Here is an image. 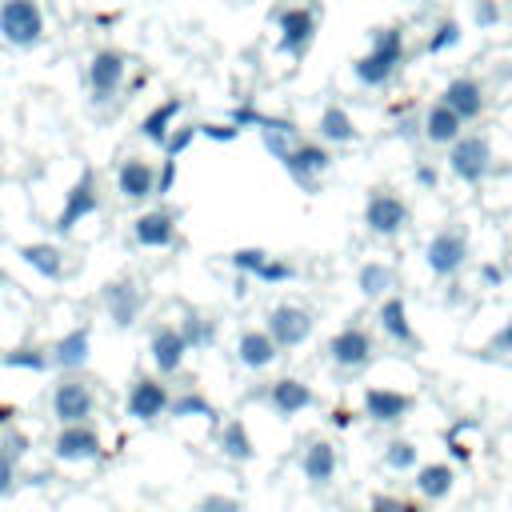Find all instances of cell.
I'll return each mask as SVG.
<instances>
[{
    "label": "cell",
    "mask_w": 512,
    "mask_h": 512,
    "mask_svg": "<svg viewBox=\"0 0 512 512\" xmlns=\"http://www.w3.org/2000/svg\"><path fill=\"white\" fill-rule=\"evenodd\" d=\"M400 68H404V32L392 28V24H384V28L372 32L368 52L352 64V76H356L364 88H384Z\"/></svg>",
    "instance_id": "obj_1"
},
{
    "label": "cell",
    "mask_w": 512,
    "mask_h": 512,
    "mask_svg": "<svg viewBox=\"0 0 512 512\" xmlns=\"http://www.w3.org/2000/svg\"><path fill=\"white\" fill-rule=\"evenodd\" d=\"M0 36L12 48H36L44 40V12L36 0H0Z\"/></svg>",
    "instance_id": "obj_2"
},
{
    "label": "cell",
    "mask_w": 512,
    "mask_h": 512,
    "mask_svg": "<svg viewBox=\"0 0 512 512\" xmlns=\"http://www.w3.org/2000/svg\"><path fill=\"white\" fill-rule=\"evenodd\" d=\"M448 172L464 184H480L492 176V144L480 132H464L456 144H448Z\"/></svg>",
    "instance_id": "obj_3"
},
{
    "label": "cell",
    "mask_w": 512,
    "mask_h": 512,
    "mask_svg": "<svg viewBox=\"0 0 512 512\" xmlns=\"http://www.w3.org/2000/svg\"><path fill=\"white\" fill-rule=\"evenodd\" d=\"M276 28H280V36H276V52L304 60L308 48H312V40H316V12H312L308 4L280 8V12H276Z\"/></svg>",
    "instance_id": "obj_4"
},
{
    "label": "cell",
    "mask_w": 512,
    "mask_h": 512,
    "mask_svg": "<svg viewBox=\"0 0 512 512\" xmlns=\"http://www.w3.org/2000/svg\"><path fill=\"white\" fill-rule=\"evenodd\" d=\"M424 264H428V272L440 276V280L460 276V268L468 264V232H464V228H440V232L428 240V248H424Z\"/></svg>",
    "instance_id": "obj_5"
},
{
    "label": "cell",
    "mask_w": 512,
    "mask_h": 512,
    "mask_svg": "<svg viewBox=\"0 0 512 512\" xmlns=\"http://www.w3.org/2000/svg\"><path fill=\"white\" fill-rule=\"evenodd\" d=\"M92 412H96V396H92V384L84 376L68 372L64 380H56V388H52V416L60 424H88Z\"/></svg>",
    "instance_id": "obj_6"
},
{
    "label": "cell",
    "mask_w": 512,
    "mask_h": 512,
    "mask_svg": "<svg viewBox=\"0 0 512 512\" xmlns=\"http://www.w3.org/2000/svg\"><path fill=\"white\" fill-rule=\"evenodd\" d=\"M404 224H408V204L388 188H372L364 200V228L372 236H400Z\"/></svg>",
    "instance_id": "obj_7"
},
{
    "label": "cell",
    "mask_w": 512,
    "mask_h": 512,
    "mask_svg": "<svg viewBox=\"0 0 512 512\" xmlns=\"http://www.w3.org/2000/svg\"><path fill=\"white\" fill-rule=\"evenodd\" d=\"M124 72H128L124 52H116V48H100V52L88 60V72H84L88 92H92V104H108V100L120 92Z\"/></svg>",
    "instance_id": "obj_8"
},
{
    "label": "cell",
    "mask_w": 512,
    "mask_h": 512,
    "mask_svg": "<svg viewBox=\"0 0 512 512\" xmlns=\"http://www.w3.org/2000/svg\"><path fill=\"white\" fill-rule=\"evenodd\" d=\"M332 164H336V156H332L324 144H316V140H300L296 152L288 156L284 172H288L304 192H320V176H324Z\"/></svg>",
    "instance_id": "obj_9"
},
{
    "label": "cell",
    "mask_w": 512,
    "mask_h": 512,
    "mask_svg": "<svg viewBox=\"0 0 512 512\" xmlns=\"http://www.w3.org/2000/svg\"><path fill=\"white\" fill-rule=\"evenodd\" d=\"M100 208V192H96V172L92 168H80V180L68 188V196H64V208H60V216H56V232H72L80 220H88L92 212Z\"/></svg>",
    "instance_id": "obj_10"
},
{
    "label": "cell",
    "mask_w": 512,
    "mask_h": 512,
    "mask_svg": "<svg viewBox=\"0 0 512 512\" xmlns=\"http://www.w3.org/2000/svg\"><path fill=\"white\" fill-rule=\"evenodd\" d=\"M372 356H376V340H372L364 328H356V324L340 328V332L328 340V360H332L336 368L356 372V368H368Z\"/></svg>",
    "instance_id": "obj_11"
},
{
    "label": "cell",
    "mask_w": 512,
    "mask_h": 512,
    "mask_svg": "<svg viewBox=\"0 0 512 512\" xmlns=\"http://www.w3.org/2000/svg\"><path fill=\"white\" fill-rule=\"evenodd\" d=\"M312 312L300 308V304H276L268 312V336L280 344V348H300L308 336H312Z\"/></svg>",
    "instance_id": "obj_12"
},
{
    "label": "cell",
    "mask_w": 512,
    "mask_h": 512,
    "mask_svg": "<svg viewBox=\"0 0 512 512\" xmlns=\"http://www.w3.org/2000/svg\"><path fill=\"white\" fill-rule=\"evenodd\" d=\"M104 452L100 436L92 432V424H60L56 440H52V456L64 464H88Z\"/></svg>",
    "instance_id": "obj_13"
},
{
    "label": "cell",
    "mask_w": 512,
    "mask_h": 512,
    "mask_svg": "<svg viewBox=\"0 0 512 512\" xmlns=\"http://www.w3.org/2000/svg\"><path fill=\"white\" fill-rule=\"evenodd\" d=\"M168 404H172V396H168V388H164L156 376H140V380L128 388V416L140 420V424L160 420V416L168 412Z\"/></svg>",
    "instance_id": "obj_14"
},
{
    "label": "cell",
    "mask_w": 512,
    "mask_h": 512,
    "mask_svg": "<svg viewBox=\"0 0 512 512\" xmlns=\"http://www.w3.org/2000/svg\"><path fill=\"white\" fill-rule=\"evenodd\" d=\"M412 412V396L408 392H396V388H364V416L372 424H400L404 416Z\"/></svg>",
    "instance_id": "obj_15"
},
{
    "label": "cell",
    "mask_w": 512,
    "mask_h": 512,
    "mask_svg": "<svg viewBox=\"0 0 512 512\" xmlns=\"http://www.w3.org/2000/svg\"><path fill=\"white\" fill-rule=\"evenodd\" d=\"M440 100L464 120V124H472V120H480L484 116V88H480V80H472V76H456V80H448L444 84V92H440Z\"/></svg>",
    "instance_id": "obj_16"
},
{
    "label": "cell",
    "mask_w": 512,
    "mask_h": 512,
    "mask_svg": "<svg viewBox=\"0 0 512 512\" xmlns=\"http://www.w3.org/2000/svg\"><path fill=\"white\" fill-rule=\"evenodd\" d=\"M104 308H108V316H112L116 328H132L140 320L144 292L132 280H112V284H104Z\"/></svg>",
    "instance_id": "obj_17"
},
{
    "label": "cell",
    "mask_w": 512,
    "mask_h": 512,
    "mask_svg": "<svg viewBox=\"0 0 512 512\" xmlns=\"http://www.w3.org/2000/svg\"><path fill=\"white\" fill-rule=\"evenodd\" d=\"M148 352H152V364H156L164 376H172V372L184 368V356H188L192 348H188V340L180 336L176 324H160V328L152 332V340H148Z\"/></svg>",
    "instance_id": "obj_18"
},
{
    "label": "cell",
    "mask_w": 512,
    "mask_h": 512,
    "mask_svg": "<svg viewBox=\"0 0 512 512\" xmlns=\"http://www.w3.org/2000/svg\"><path fill=\"white\" fill-rule=\"evenodd\" d=\"M116 192L124 200H132V204L156 196V168L148 160H140V156L120 160V168H116Z\"/></svg>",
    "instance_id": "obj_19"
},
{
    "label": "cell",
    "mask_w": 512,
    "mask_h": 512,
    "mask_svg": "<svg viewBox=\"0 0 512 512\" xmlns=\"http://www.w3.org/2000/svg\"><path fill=\"white\" fill-rule=\"evenodd\" d=\"M420 136L428 140V144H456L460 136H464V120L444 104V100H436V104H428V112H424V120H420Z\"/></svg>",
    "instance_id": "obj_20"
},
{
    "label": "cell",
    "mask_w": 512,
    "mask_h": 512,
    "mask_svg": "<svg viewBox=\"0 0 512 512\" xmlns=\"http://www.w3.org/2000/svg\"><path fill=\"white\" fill-rule=\"evenodd\" d=\"M256 132H260L264 148L272 152V160H280V168L288 164V156H292L296 144L304 140L300 128H296V120H288V116H264V124H260Z\"/></svg>",
    "instance_id": "obj_21"
},
{
    "label": "cell",
    "mask_w": 512,
    "mask_h": 512,
    "mask_svg": "<svg viewBox=\"0 0 512 512\" xmlns=\"http://www.w3.org/2000/svg\"><path fill=\"white\" fill-rule=\"evenodd\" d=\"M132 240L140 248H168L176 240V216L164 212V208H152L144 216L132 220Z\"/></svg>",
    "instance_id": "obj_22"
},
{
    "label": "cell",
    "mask_w": 512,
    "mask_h": 512,
    "mask_svg": "<svg viewBox=\"0 0 512 512\" xmlns=\"http://www.w3.org/2000/svg\"><path fill=\"white\" fill-rule=\"evenodd\" d=\"M276 356H280V344L268 336V328H248V332H240V340H236V360H240L244 368L260 372V368H268Z\"/></svg>",
    "instance_id": "obj_23"
},
{
    "label": "cell",
    "mask_w": 512,
    "mask_h": 512,
    "mask_svg": "<svg viewBox=\"0 0 512 512\" xmlns=\"http://www.w3.org/2000/svg\"><path fill=\"white\" fill-rule=\"evenodd\" d=\"M376 320H380V328H384V336H388V340H396V344H404V348H412V344H416V332H412V320H408V304H404V296H384V300H380V308H376Z\"/></svg>",
    "instance_id": "obj_24"
},
{
    "label": "cell",
    "mask_w": 512,
    "mask_h": 512,
    "mask_svg": "<svg viewBox=\"0 0 512 512\" xmlns=\"http://www.w3.org/2000/svg\"><path fill=\"white\" fill-rule=\"evenodd\" d=\"M180 112H184V100H180V96H172V100L156 104V108L140 120V136H144L148 144L164 148V144H168V136H172V128H176V116H180Z\"/></svg>",
    "instance_id": "obj_25"
},
{
    "label": "cell",
    "mask_w": 512,
    "mask_h": 512,
    "mask_svg": "<svg viewBox=\"0 0 512 512\" xmlns=\"http://www.w3.org/2000/svg\"><path fill=\"white\" fill-rule=\"evenodd\" d=\"M48 352H52V368H60V372H80V368L88 364V328L64 332Z\"/></svg>",
    "instance_id": "obj_26"
},
{
    "label": "cell",
    "mask_w": 512,
    "mask_h": 512,
    "mask_svg": "<svg viewBox=\"0 0 512 512\" xmlns=\"http://www.w3.org/2000/svg\"><path fill=\"white\" fill-rule=\"evenodd\" d=\"M312 400H316L312 388H308L304 380H296V376H284V380H276V384L268 388V404H272L280 416H296V412H304Z\"/></svg>",
    "instance_id": "obj_27"
},
{
    "label": "cell",
    "mask_w": 512,
    "mask_h": 512,
    "mask_svg": "<svg viewBox=\"0 0 512 512\" xmlns=\"http://www.w3.org/2000/svg\"><path fill=\"white\" fill-rule=\"evenodd\" d=\"M300 472H304V480L308 484H328L332 476H336V448L328 444V440H312L308 448H304V456H300Z\"/></svg>",
    "instance_id": "obj_28"
},
{
    "label": "cell",
    "mask_w": 512,
    "mask_h": 512,
    "mask_svg": "<svg viewBox=\"0 0 512 512\" xmlns=\"http://www.w3.org/2000/svg\"><path fill=\"white\" fill-rule=\"evenodd\" d=\"M20 260H24L32 272H40L44 280H60V276H64V252H60L56 244H48V240L24 244V248H20Z\"/></svg>",
    "instance_id": "obj_29"
},
{
    "label": "cell",
    "mask_w": 512,
    "mask_h": 512,
    "mask_svg": "<svg viewBox=\"0 0 512 512\" xmlns=\"http://www.w3.org/2000/svg\"><path fill=\"white\" fill-rule=\"evenodd\" d=\"M356 288L368 296V300H384V296H392V288H396V268L392 264H384V260H368L360 272H356Z\"/></svg>",
    "instance_id": "obj_30"
},
{
    "label": "cell",
    "mask_w": 512,
    "mask_h": 512,
    "mask_svg": "<svg viewBox=\"0 0 512 512\" xmlns=\"http://www.w3.org/2000/svg\"><path fill=\"white\" fill-rule=\"evenodd\" d=\"M320 136L328 140V144H356L360 140V128L352 124V116L340 108V104H328L324 112H320Z\"/></svg>",
    "instance_id": "obj_31"
},
{
    "label": "cell",
    "mask_w": 512,
    "mask_h": 512,
    "mask_svg": "<svg viewBox=\"0 0 512 512\" xmlns=\"http://www.w3.org/2000/svg\"><path fill=\"white\" fill-rule=\"evenodd\" d=\"M452 484H456V476H452L448 464H424V468H416V492L424 500H444L452 492Z\"/></svg>",
    "instance_id": "obj_32"
},
{
    "label": "cell",
    "mask_w": 512,
    "mask_h": 512,
    "mask_svg": "<svg viewBox=\"0 0 512 512\" xmlns=\"http://www.w3.org/2000/svg\"><path fill=\"white\" fill-rule=\"evenodd\" d=\"M180 336L188 340V348H212V344H216V336H220V328H216V320H212V316L188 312V316L180 320Z\"/></svg>",
    "instance_id": "obj_33"
},
{
    "label": "cell",
    "mask_w": 512,
    "mask_h": 512,
    "mask_svg": "<svg viewBox=\"0 0 512 512\" xmlns=\"http://www.w3.org/2000/svg\"><path fill=\"white\" fill-rule=\"evenodd\" d=\"M220 452H224L228 460H240V464L256 456L252 436H248V428H244L240 420H232V424H224V428H220Z\"/></svg>",
    "instance_id": "obj_34"
},
{
    "label": "cell",
    "mask_w": 512,
    "mask_h": 512,
    "mask_svg": "<svg viewBox=\"0 0 512 512\" xmlns=\"http://www.w3.org/2000/svg\"><path fill=\"white\" fill-rule=\"evenodd\" d=\"M0 364H4V368L48 372V368H52V352H48V348H12V352H0Z\"/></svg>",
    "instance_id": "obj_35"
},
{
    "label": "cell",
    "mask_w": 512,
    "mask_h": 512,
    "mask_svg": "<svg viewBox=\"0 0 512 512\" xmlns=\"http://www.w3.org/2000/svg\"><path fill=\"white\" fill-rule=\"evenodd\" d=\"M168 412L176 416V420H192V416H200V420H216V408L200 396V392H180V396H172V404H168Z\"/></svg>",
    "instance_id": "obj_36"
},
{
    "label": "cell",
    "mask_w": 512,
    "mask_h": 512,
    "mask_svg": "<svg viewBox=\"0 0 512 512\" xmlns=\"http://www.w3.org/2000/svg\"><path fill=\"white\" fill-rule=\"evenodd\" d=\"M460 36H464V28H460V20H452V16H448V20H440V24H436V32L428 36V44H424V52H428V56H440V52H448V48H456V44H460Z\"/></svg>",
    "instance_id": "obj_37"
},
{
    "label": "cell",
    "mask_w": 512,
    "mask_h": 512,
    "mask_svg": "<svg viewBox=\"0 0 512 512\" xmlns=\"http://www.w3.org/2000/svg\"><path fill=\"white\" fill-rule=\"evenodd\" d=\"M268 260H272V252H264V248H236V252L228 256V264H232L240 276H252V280L260 276V268H264Z\"/></svg>",
    "instance_id": "obj_38"
},
{
    "label": "cell",
    "mask_w": 512,
    "mask_h": 512,
    "mask_svg": "<svg viewBox=\"0 0 512 512\" xmlns=\"http://www.w3.org/2000/svg\"><path fill=\"white\" fill-rule=\"evenodd\" d=\"M416 444L412 440H388L384 444V464L392 468V472H408V468H416Z\"/></svg>",
    "instance_id": "obj_39"
},
{
    "label": "cell",
    "mask_w": 512,
    "mask_h": 512,
    "mask_svg": "<svg viewBox=\"0 0 512 512\" xmlns=\"http://www.w3.org/2000/svg\"><path fill=\"white\" fill-rule=\"evenodd\" d=\"M200 136V124H184V128H172V136H168V144H164V156H184L188 152V144Z\"/></svg>",
    "instance_id": "obj_40"
},
{
    "label": "cell",
    "mask_w": 512,
    "mask_h": 512,
    "mask_svg": "<svg viewBox=\"0 0 512 512\" xmlns=\"http://www.w3.org/2000/svg\"><path fill=\"white\" fill-rule=\"evenodd\" d=\"M292 276H296V264H288V260H276V256H272V260L260 268V276H256V280H260V284H284V280H292Z\"/></svg>",
    "instance_id": "obj_41"
},
{
    "label": "cell",
    "mask_w": 512,
    "mask_h": 512,
    "mask_svg": "<svg viewBox=\"0 0 512 512\" xmlns=\"http://www.w3.org/2000/svg\"><path fill=\"white\" fill-rule=\"evenodd\" d=\"M196 512H244V508H240V500L228 496V492H208V496L196 504Z\"/></svg>",
    "instance_id": "obj_42"
},
{
    "label": "cell",
    "mask_w": 512,
    "mask_h": 512,
    "mask_svg": "<svg viewBox=\"0 0 512 512\" xmlns=\"http://www.w3.org/2000/svg\"><path fill=\"white\" fill-rule=\"evenodd\" d=\"M228 120H232L240 132H248V128H260V124H264V112H260L256 104H236Z\"/></svg>",
    "instance_id": "obj_43"
},
{
    "label": "cell",
    "mask_w": 512,
    "mask_h": 512,
    "mask_svg": "<svg viewBox=\"0 0 512 512\" xmlns=\"http://www.w3.org/2000/svg\"><path fill=\"white\" fill-rule=\"evenodd\" d=\"M472 24L476 28H496L500 24V4L496 0H476L472 4Z\"/></svg>",
    "instance_id": "obj_44"
},
{
    "label": "cell",
    "mask_w": 512,
    "mask_h": 512,
    "mask_svg": "<svg viewBox=\"0 0 512 512\" xmlns=\"http://www.w3.org/2000/svg\"><path fill=\"white\" fill-rule=\"evenodd\" d=\"M484 356H512V320L492 332V340L484 344Z\"/></svg>",
    "instance_id": "obj_45"
},
{
    "label": "cell",
    "mask_w": 512,
    "mask_h": 512,
    "mask_svg": "<svg viewBox=\"0 0 512 512\" xmlns=\"http://www.w3.org/2000/svg\"><path fill=\"white\" fill-rule=\"evenodd\" d=\"M12 492H16V456L0 448V500H8Z\"/></svg>",
    "instance_id": "obj_46"
},
{
    "label": "cell",
    "mask_w": 512,
    "mask_h": 512,
    "mask_svg": "<svg viewBox=\"0 0 512 512\" xmlns=\"http://www.w3.org/2000/svg\"><path fill=\"white\" fill-rule=\"evenodd\" d=\"M200 136H208V140H216V144H232L236 136H240V128L228 120V124H200Z\"/></svg>",
    "instance_id": "obj_47"
},
{
    "label": "cell",
    "mask_w": 512,
    "mask_h": 512,
    "mask_svg": "<svg viewBox=\"0 0 512 512\" xmlns=\"http://www.w3.org/2000/svg\"><path fill=\"white\" fill-rule=\"evenodd\" d=\"M172 184H176V160L164 156V164H160V172H156V196H168Z\"/></svg>",
    "instance_id": "obj_48"
},
{
    "label": "cell",
    "mask_w": 512,
    "mask_h": 512,
    "mask_svg": "<svg viewBox=\"0 0 512 512\" xmlns=\"http://www.w3.org/2000/svg\"><path fill=\"white\" fill-rule=\"evenodd\" d=\"M0 448H4L8 456H16V460H20V456H28V448H32V440H28V432H8Z\"/></svg>",
    "instance_id": "obj_49"
},
{
    "label": "cell",
    "mask_w": 512,
    "mask_h": 512,
    "mask_svg": "<svg viewBox=\"0 0 512 512\" xmlns=\"http://www.w3.org/2000/svg\"><path fill=\"white\" fill-rule=\"evenodd\" d=\"M372 512H420V508L408 500H396V496H372Z\"/></svg>",
    "instance_id": "obj_50"
},
{
    "label": "cell",
    "mask_w": 512,
    "mask_h": 512,
    "mask_svg": "<svg viewBox=\"0 0 512 512\" xmlns=\"http://www.w3.org/2000/svg\"><path fill=\"white\" fill-rule=\"evenodd\" d=\"M416 184H420V188H436V184H440V172H436L432 164H416Z\"/></svg>",
    "instance_id": "obj_51"
},
{
    "label": "cell",
    "mask_w": 512,
    "mask_h": 512,
    "mask_svg": "<svg viewBox=\"0 0 512 512\" xmlns=\"http://www.w3.org/2000/svg\"><path fill=\"white\" fill-rule=\"evenodd\" d=\"M480 280H484V288H500L504 284V268L500 264H484L480 268Z\"/></svg>",
    "instance_id": "obj_52"
},
{
    "label": "cell",
    "mask_w": 512,
    "mask_h": 512,
    "mask_svg": "<svg viewBox=\"0 0 512 512\" xmlns=\"http://www.w3.org/2000/svg\"><path fill=\"white\" fill-rule=\"evenodd\" d=\"M416 128H420L416 120H400V128H396V132H400L404 140H416Z\"/></svg>",
    "instance_id": "obj_53"
},
{
    "label": "cell",
    "mask_w": 512,
    "mask_h": 512,
    "mask_svg": "<svg viewBox=\"0 0 512 512\" xmlns=\"http://www.w3.org/2000/svg\"><path fill=\"white\" fill-rule=\"evenodd\" d=\"M448 448H452V456H456V460H468V456H472V452H468V448H464V444H460V440H452V444H448Z\"/></svg>",
    "instance_id": "obj_54"
},
{
    "label": "cell",
    "mask_w": 512,
    "mask_h": 512,
    "mask_svg": "<svg viewBox=\"0 0 512 512\" xmlns=\"http://www.w3.org/2000/svg\"><path fill=\"white\" fill-rule=\"evenodd\" d=\"M8 420H12V408H8V404H0V428H4Z\"/></svg>",
    "instance_id": "obj_55"
},
{
    "label": "cell",
    "mask_w": 512,
    "mask_h": 512,
    "mask_svg": "<svg viewBox=\"0 0 512 512\" xmlns=\"http://www.w3.org/2000/svg\"><path fill=\"white\" fill-rule=\"evenodd\" d=\"M4 284H8V276H4V272H0V288H4Z\"/></svg>",
    "instance_id": "obj_56"
},
{
    "label": "cell",
    "mask_w": 512,
    "mask_h": 512,
    "mask_svg": "<svg viewBox=\"0 0 512 512\" xmlns=\"http://www.w3.org/2000/svg\"><path fill=\"white\" fill-rule=\"evenodd\" d=\"M0 156H4V140H0Z\"/></svg>",
    "instance_id": "obj_57"
},
{
    "label": "cell",
    "mask_w": 512,
    "mask_h": 512,
    "mask_svg": "<svg viewBox=\"0 0 512 512\" xmlns=\"http://www.w3.org/2000/svg\"><path fill=\"white\" fill-rule=\"evenodd\" d=\"M508 268H512V252H508Z\"/></svg>",
    "instance_id": "obj_58"
}]
</instances>
